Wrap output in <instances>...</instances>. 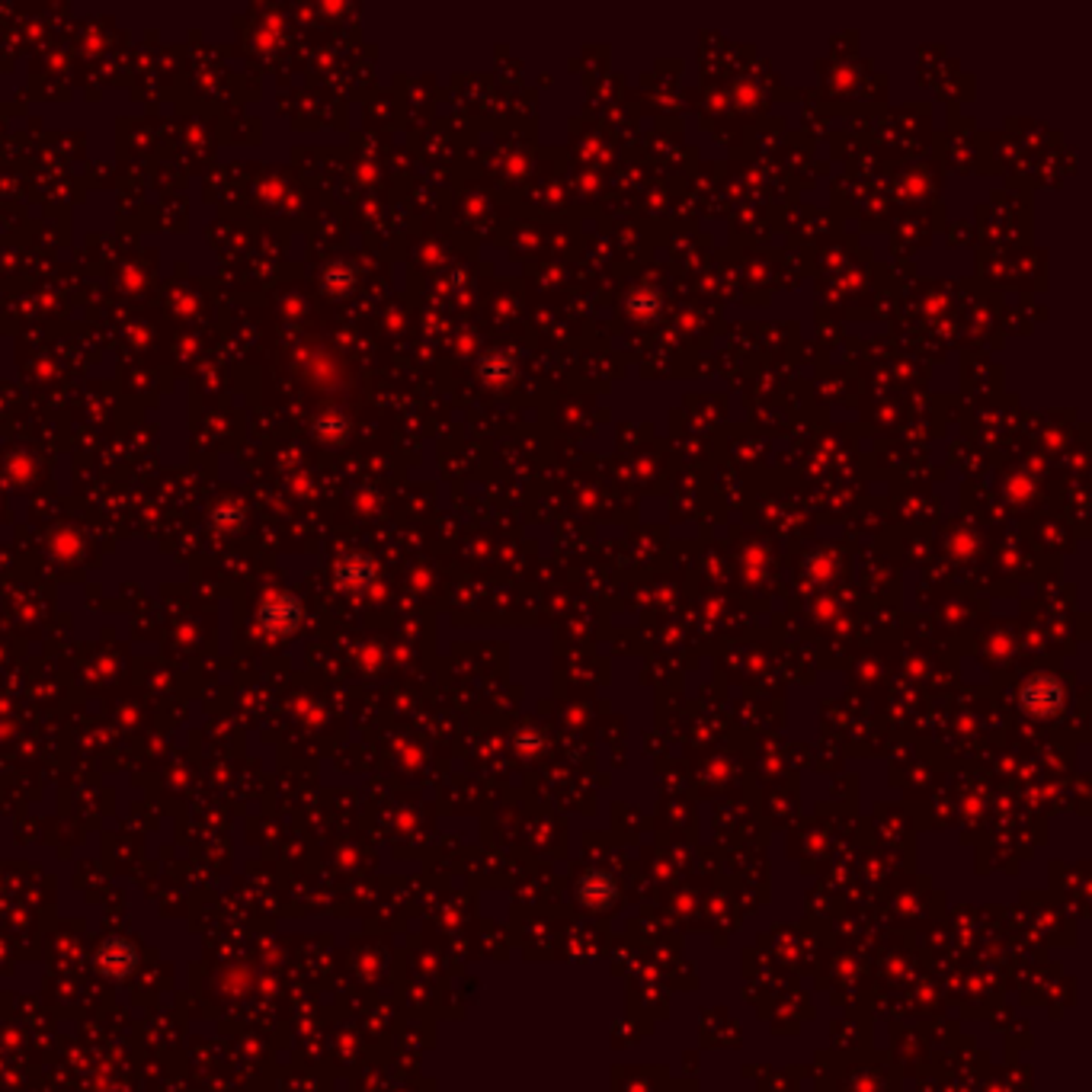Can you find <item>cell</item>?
Instances as JSON below:
<instances>
[{
    "label": "cell",
    "mask_w": 1092,
    "mask_h": 1092,
    "mask_svg": "<svg viewBox=\"0 0 1092 1092\" xmlns=\"http://www.w3.org/2000/svg\"><path fill=\"white\" fill-rule=\"evenodd\" d=\"M263 621H266V626L270 629H276V632H289L292 626H295V621H298V605L292 602V599H279V602H270L266 609H263Z\"/></svg>",
    "instance_id": "1"
}]
</instances>
